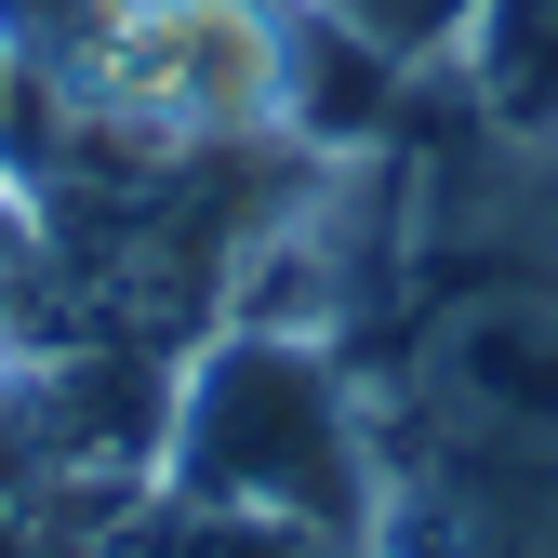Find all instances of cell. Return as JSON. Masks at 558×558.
Listing matches in <instances>:
<instances>
[{
	"label": "cell",
	"mask_w": 558,
	"mask_h": 558,
	"mask_svg": "<svg viewBox=\"0 0 558 558\" xmlns=\"http://www.w3.org/2000/svg\"><path fill=\"white\" fill-rule=\"evenodd\" d=\"M360 386L386 465L360 558H558V133L465 107L412 147V266Z\"/></svg>",
	"instance_id": "obj_1"
},
{
	"label": "cell",
	"mask_w": 558,
	"mask_h": 558,
	"mask_svg": "<svg viewBox=\"0 0 558 558\" xmlns=\"http://www.w3.org/2000/svg\"><path fill=\"white\" fill-rule=\"evenodd\" d=\"M160 493H214V506H279L332 532L345 558L373 545V386L345 345L319 332H266V319H214L173 360V412H160Z\"/></svg>",
	"instance_id": "obj_2"
},
{
	"label": "cell",
	"mask_w": 558,
	"mask_h": 558,
	"mask_svg": "<svg viewBox=\"0 0 558 558\" xmlns=\"http://www.w3.org/2000/svg\"><path fill=\"white\" fill-rule=\"evenodd\" d=\"M94 558H345L332 532H306V519H279V506H214V493H133L107 532H94Z\"/></svg>",
	"instance_id": "obj_3"
},
{
	"label": "cell",
	"mask_w": 558,
	"mask_h": 558,
	"mask_svg": "<svg viewBox=\"0 0 558 558\" xmlns=\"http://www.w3.org/2000/svg\"><path fill=\"white\" fill-rule=\"evenodd\" d=\"M452 81H465L478 120H506V133H558V0H493V14L465 27Z\"/></svg>",
	"instance_id": "obj_4"
},
{
	"label": "cell",
	"mask_w": 558,
	"mask_h": 558,
	"mask_svg": "<svg viewBox=\"0 0 558 558\" xmlns=\"http://www.w3.org/2000/svg\"><path fill=\"white\" fill-rule=\"evenodd\" d=\"M0 293L40 306V199H27V173H0Z\"/></svg>",
	"instance_id": "obj_5"
},
{
	"label": "cell",
	"mask_w": 558,
	"mask_h": 558,
	"mask_svg": "<svg viewBox=\"0 0 558 558\" xmlns=\"http://www.w3.org/2000/svg\"><path fill=\"white\" fill-rule=\"evenodd\" d=\"M27 120H40V81H27V40L0 27V173H27Z\"/></svg>",
	"instance_id": "obj_6"
}]
</instances>
